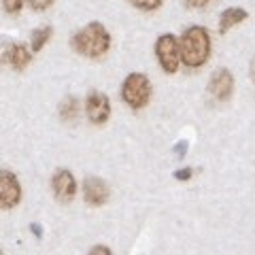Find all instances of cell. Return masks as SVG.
<instances>
[{
  "label": "cell",
  "instance_id": "52a82bcc",
  "mask_svg": "<svg viewBox=\"0 0 255 255\" xmlns=\"http://www.w3.org/2000/svg\"><path fill=\"white\" fill-rule=\"evenodd\" d=\"M234 90V77L228 68H219L215 70V75L211 77V83H209V92L215 100L219 102H226L230 96H232Z\"/></svg>",
  "mask_w": 255,
  "mask_h": 255
},
{
  "label": "cell",
  "instance_id": "9a60e30c",
  "mask_svg": "<svg viewBox=\"0 0 255 255\" xmlns=\"http://www.w3.org/2000/svg\"><path fill=\"white\" fill-rule=\"evenodd\" d=\"M2 4H4V11L9 15H17L23 6V0H2Z\"/></svg>",
  "mask_w": 255,
  "mask_h": 255
},
{
  "label": "cell",
  "instance_id": "e0dca14e",
  "mask_svg": "<svg viewBox=\"0 0 255 255\" xmlns=\"http://www.w3.org/2000/svg\"><path fill=\"white\" fill-rule=\"evenodd\" d=\"M87 255H113L111 253V249L109 247H102V245H98V247H94V249L87 253Z\"/></svg>",
  "mask_w": 255,
  "mask_h": 255
},
{
  "label": "cell",
  "instance_id": "5b68a950",
  "mask_svg": "<svg viewBox=\"0 0 255 255\" xmlns=\"http://www.w3.org/2000/svg\"><path fill=\"white\" fill-rule=\"evenodd\" d=\"M85 111H87V117L90 122L96 126H102L109 122L111 117V100L107 94L102 92H92L85 100Z\"/></svg>",
  "mask_w": 255,
  "mask_h": 255
},
{
  "label": "cell",
  "instance_id": "4fadbf2b",
  "mask_svg": "<svg viewBox=\"0 0 255 255\" xmlns=\"http://www.w3.org/2000/svg\"><path fill=\"white\" fill-rule=\"evenodd\" d=\"M77 98H66L62 102V109H60V113H62V119H66V122H70V119H75L77 117Z\"/></svg>",
  "mask_w": 255,
  "mask_h": 255
},
{
  "label": "cell",
  "instance_id": "277c9868",
  "mask_svg": "<svg viewBox=\"0 0 255 255\" xmlns=\"http://www.w3.org/2000/svg\"><path fill=\"white\" fill-rule=\"evenodd\" d=\"M155 53H157V60L162 64L164 73H168V75L177 73L179 64H181V45L177 38L172 34H162L155 43Z\"/></svg>",
  "mask_w": 255,
  "mask_h": 255
},
{
  "label": "cell",
  "instance_id": "ac0fdd59",
  "mask_svg": "<svg viewBox=\"0 0 255 255\" xmlns=\"http://www.w3.org/2000/svg\"><path fill=\"white\" fill-rule=\"evenodd\" d=\"M211 0H185L187 6H194V9H200V6H206Z\"/></svg>",
  "mask_w": 255,
  "mask_h": 255
},
{
  "label": "cell",
  "instance_id": "7a4b0ae2",
  "mask_svg": "<svg viewBox=\"0 0 255 255\" xmlns=\"http://www.w3.org/2000/svg\"><path fill=\"white\" fill-rule=\"evenodd\" d=\"M111 47V34L109 30L98 21L87 23L73 36V49L85 58H100Z\"/></svg>",
  "mask_w": 255,
  "mask_h": 255
},
{
  "label": "cell",
  "instance_id": "5bb4252c",
  "mask_svg": "<svg viewBox=\"0 0 255 255\" xmlns=\"http://www.w3.org/2000/svg\"><path fill=\"white\" fill-rule=\"evenodd\" d=\"M128 2L140 11H155L157 6L162 4V0H128Z\"/></svg>",
  "mask_w": 255,
  "mask_h": 255
},
{
  "label": "cell",
  "instance_id": "ffe728a7",
  "mask_svg": "<svg viewBox=\"0 0 255 255\" xmlns=\"http://www.w3.org/2000/svg\"><path fill=\"white\" fill-rule=\"evenodd\" d=\"M185 147H187V142H185V140L177 145V153H179V157H183V153H185Z\"/></svg>",
  "mask_w": 255,
  "mask_h": 255
},
{
  "label": "cell",
  "instance_id": "8992f818",
  "mask_svg": "<svg viewBox=\"0 0 255 255\" xmlns=\"http://www.w3.org/2000/svg\"><path fill=\"white\" fill-rule=\"evenodd\" d=\"M21 200V187L13 172L4 170L0 174V204L2 209H13Z\"/></svg>",
  "mask_w": 255,
  "mask_h": 255
},
{
  "label": "cell",
  "instance_id": "2e32d148",
  "mask_svg": "<svg viewBox=\"0 0 255 255\" xmlns=\"http://www.w3.org/2000/svg\"><path fill=\"white\" fill-rule=\"evenodd\" d=\"M28 4L34 11H45V9H49V6L53 4V0H28Z\"/></svg>",
  "mask_w": 255,
  "mask_h": 255
},
{
  "label": "cell",
  "instance_id": "ba28073f",
  "mask_svg": "<svg viewBox=\"0 0 255 255\" xmlns=\"http://www.w3.org/2000/svg\"><path fill=\"white\" fill-rule=\"evenodd\" d=\"M51 189H53V194L60 202H70L77 194V183H75L73 172L64 170V168L58 170L51 179Z\"/></svg>",
  "mask_w": 255,
  "mask_h": 255
},
{
  "label": "cell",
  "instance_id": "9c48e42d",
  "mask_svg": "<svg viewBox=\"0 0 255 255\" xmlns=\"http://www.w3.org/2000/svg\"><path fill=\"white\" fill-rule=\"evenodd\" d=\"M83 194L85 202H90L92 206H100L109 200V185L98 177H90L83 183Z\"/></svg>",
  "mask_w": 255,
  "mask_h": 255
},
{
  "label": "cell",
  "instance_id": "44dd1931",
  "mask_svg": "<svg viewBox=\"0 0 255 255\" xmlns=\"http://www.w3.org/2000/svg\"><path fill=\"white\" fill-rule=\"evenodd\" d=\"M249 70H251V79H253V83H255V58L251 60V66H249Z\"/></svg>",
  "mask_w": 255,
  "mask_h": 255
},
{
  "label": "cell",
  "instance_id": "30bf717a",
  "mask_svg": "<svg viewBox=\"0 0 255 255\" xmlns=\"http://www.w3.org/2000/svg\"><path fill=\"white\" fill-rule=\"evenodd\" d=\"M32 60V49H28L26 45L21 43H11L4 49V62L11 64L15 70H23Z\"/></svg>",
  "mask_w": 255,
  "mask_h": 255
},
{
  "label": "cell",
  "instance_id": "8fae6325",
  "mask_svg": "<svg viewBox=\"0 0 255 255\" xmlns=\"http://www.w3.org/2000/svg\"><path fill=\"white\" fill-rule=\"evenodd\" d=\"M247 13L245 9H241V6H230V9H226L221 13V19H219V32L221 34H226V32L230 28H234L236 23H241L247 19Z\"/></svg>",
  "mask_w": 255,
  "mask_h": 255
},
{
  "label": "cell",
  "instance_id": "d6986e66",
  "mask_svg": "<svg viewBox=\"0 0 255 255\" xmlns=\"http://www.w3.org/2000/svg\"><path fill=\"white\" fill-rule=\"evenodd\" d=\"M179 181H187L189 177H191V170L189 168H183V170H177V174H174Z\"/></svg>",
  "mask_w": 255,
  "mask_h": 255
},
{
  "label": "cell",
  "instance_id": "7c38bea8",
  "mask_svg": "<svg viewBox=\"0 0 255 255\" xmlns=\"http://www.w3.org/2000/svg\"><path fill=\"white\" fill-rule=\"evenodd\" d=\"M53 34V28L51 26H45L41 30H34V34H32V53H38L43 49V45L49 41V36Z\"/></svg>",
  "mask_w": 255,
  "mask_h": 255
},
{
  "label": "cell",
  "instance_id": "3957f363",
  "mask_svg": "<svg viewBox=\"0 0 255 255\" xmlns=\"http://www.w3.org/2000/svg\"><path fill=\"white\" fill-rule=\"evenodd\" d=\"M122 98L130 109H142L151 100V81L147 75L132 73L122 85Z\"/></svg>",
  "mask_w": 255,
  "mask_h": 255
},
{
  "label": "cell",
  "instance_id": "6da1fadb",
  "mask_svg": "<svg viewBox=\"0 0 255 255\" xmlns=\"http://www.w3.org/2000/svg\"><path fill=\"white\" fill-rule=\"evenodd\" d=\"M181 62L189 68H200L211 55V36L206 28L191 26L181 36Z\"/></svg>",
  "mask_w": 255,
  "mask_h": 255
}]
</instances>
